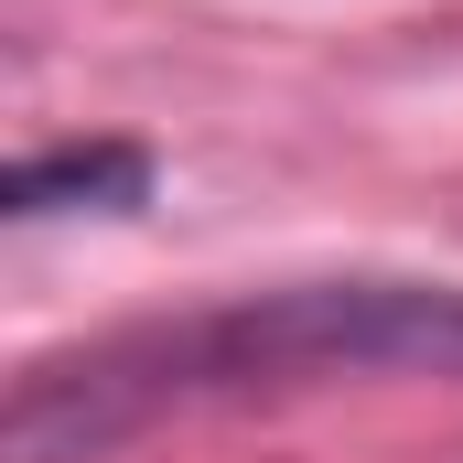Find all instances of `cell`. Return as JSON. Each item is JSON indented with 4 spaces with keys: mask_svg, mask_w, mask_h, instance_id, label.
I'll return each instance as SVG.
<instances>
[{
    "mask_svg": "<svg viewBox=\"0 0 463 463\" xmlns=\"http://www.w3.org/2000/svg\"><path fill=\"white\" fill-rule=\"evenodd\" d=\"M151 194V162L129 140H98V151H33L11 173V216H65V205H140Z\"/></svg>",
    "mask_w": 463,
    "mask_h": 463,
    "instance_id": "2",
    "label": "cell"
},
{
    "mask_svg": "<svg viewBox=\"0 0 463 463\" xmlns=\"http://www.w3.org/2000/svg\"><path fill=\"white\" fill-rule=\"evenodd\" d=\"M324 377H463V280H313V291H259V302L43 355L11 399V453L87 463L162 410L324 388Z\"/></svg>",
    "mask_w": 463,
    "mask_h": 463,
    "instance_id": "1",
    "label": "cell"
}]
</instances>
